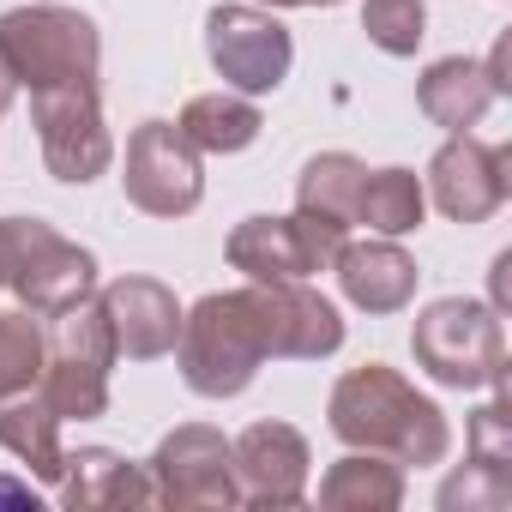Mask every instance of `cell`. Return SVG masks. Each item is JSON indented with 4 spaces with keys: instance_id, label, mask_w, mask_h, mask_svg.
Masks as SVG:
<instances>
[{
    "instance_id": "6da1fadb",
    "label": "cell",
    "mask_w": 512,
    "mask_h": 512,
    "mask_svg": "<svg viewBox=\"0 0 512 512\" xmlns=\"http://www.w3.org/2000/svg\"><path fill=\"white\" fill-rule=\"evenodd\" d=\"M326 428L356 446V452H380L392 464H440L452 452V422L434 398H422L398 368L386 362H362L350 374H338L332 398H326Z\"/></svg>"
},
{
    "instance_id": "7a4b0ae2",
    "label": "cell",
    "mask_w": 512,
    "mask_h": 512,
    "mask_svg": "<svg viewBox=\"0 0 512 512\" xmlns=\"http://www.w3.org/2000/svg\"><path fill=\"white\" fill-rule=\"evenodd\" d=\"M266 362H272V332H266L260 284L199 296L181 314L175 368H181L187 392H199V398H241Z\"/></svg>"
},
{
    "instance_id": "3957f363",
    "label": "cell",
    "mask_w": 512,
    "mask_h": 512,
    "mask_svg": "<svg viewBox=\"0 0 512 512\" xmlns=\"http://www.w3.org/2000/svg\"><path fill=\"white\" fill-rule=\"evenodd\" d=\"M121 362L109 314L97 296H85L79 308L55 314L49 350H43V374H37V398L61 416V422H97L109 410V368Z\"/></svg>"
},
{
    "instance_id": "277c9868",
    "label": "cell",
    "mask_w": 512,
    "mask_h": 512,
    "mask_svg": "<svg viewBox=\"0 0 512 512\" xmlns=\"http://www.w3.org/2000/svg\"><path fill=\"white\" fill-rule=\"evenodd\" d=\"M410 356L416 368L434 380V386H452V392H476V386H494L506 374V332H500V314L488 302H470V296H446V302H428L410 326Z\"/></svg>"
},
{
    "instance_id": "5b68a950",
    "label": "cell",
    "mask_w": 512,
    "mask_h": 512,
    "mask_svg": "<svg viewBox=\"0 0 512 512\" xmlns=\"http://www.w3.org/2000/svg\"><path fill=\"white\" fill-rule=\"evenodd\" d=\"M0 49H7L19 91H49L73 79H97L103 31L79 7H13L0 13Z\"/></svg>"
},
{
    "instance_id": "8992f818",
    "label": "cell",
    "mask_w": 512,
    "mask_h": 512,
    "mask_svg": "<svg viewBox=\"0 0 512 512\" xmlns=\"http://www.w3.org/2000/svg\"><path fill=\"white\" fill-rule=\"evenodd\" d=\"M7 290L19 296L25 314L55 320L97 296V260L37 217H7Z\"/></svg>"
},
{
    "instance_id": "52a82bcc",
    "label": "cell",
    "mask_w": 512,
    "mask_h": 512,
    "mask_svg": "<svg viewBox=\"0 0 512 512\" xmlns=\"http://www.w3.org/2000/svg\"><path fill=\"white\" fill-rule=\"evenodd\" d=\"M31 121H37V145H43V163H49L55 181L91 187L97 175H109L115 139H109V121H103L97 79H73V85L31 91Z\"/></svg>"
},
{
    "instance_id": "ba28073f",
    "label": "cell",
    "mask_w": 512,
    "mask_h": 512,
    "mask_svg": "<svg viewBox=\"0 0 512 512\" xmlns=\"http://www.w3.org/2000/svg\"><path fill=\"white\" fill-rule=\"evenodd\" d=\"M145 470H151L157 506H175V512H223V506H241L235 470H229V440L211 422L169 428L157 440V452L145 458Z\"/></svg>"
},
{
    "instance_id": "9c48e42d",
    "label": "cell",
    "mask_w": 512,
    "mask_h": 512,
    "mask_svg": "<svg viewBox=\"0 0 512 512\" xmlns=\"http://www.w3.org/2000/svg\"><path fill=\"white\" fill-rule=\"evenodd\" d=\"M205 55L217 67V79L241 97H266L290 79L296 43L290 31L266 13V7H211L205 13Z\"/></svg>"
},
{
    "instance_id": "30bf717a",
    "label": "cell",
    "mask_w": 512,
    "mask_h": 512,
    "mask_svg": "<svg viewBox=\"0 0 512 512\" xmlns=\"http://www.w3.org/2000/svg\"><path fill=\"white\" fill-rule=\"evenodd\" d=\"M121 187H127V205H139L145 217H187L205 199V169L175 121H145L127 139Z\"/></svg>"
},
{
    "instance_id": "8fae6325",
    "label": "cell",
    "mask_w": 512,
    "mask_h": 512,
    "mask_svg": "<svg viewBox=\"0 0 512 512\" xmlns=\"http://www.w3.org/2000/svg\"><path fill=\"white\" fill-rule=\"evenodd\" d=\"M512 151L506 145H482V139H470V133H452L440 151H434V163H428V181H422V193L440 205V217H452V223H488L500 205H506V193H512Z\"/></svg>"
},
{
    "instance_id": "7c38bea8",
    "label": "cell",
    "mask_w": 512,
    "mask_h": 512,
    "mask_svg": "<svg viewBox=\"0 0 512 512\" xmlns=\"http://www.w3.org/2000/svg\"><path fill=\"white\" fill-rule=\"evenodd\" d=\"M229 470H235L241 506H302L314 452H308L302 428H290V422H253L229 440Z\"/></svg>"
},
{
    "instance_id": "4fadbf2b",
    "label": "cell",
    "mask_w": 512,
    "mask_h": 512,
    "mask_svg": "<svg viewBox=\"0 0 512 512\" xmlns=\"http://www.w3.org/2000/svg\"><path fill=\"white\" fill-rule=\"evenodd\" d=\"M266 296V332H272V362H326L344 350V314L308 284H260Z\"/></svg>"
},
{
    "instance_id": "5bb4252c",
    "label": "cell",
    "mask_w": 512,
    "mask_h": 512,
    "mask_svg": "<svg viewBox=\"0 0 512 512\" xmlns=\"http://www.w3.org/2000/svg\"><path fill=\"white\" fill-rule=\"evenodd\" d=\"M103 314H109V332H115V350L133 356V362H157L175 350L181 338V302L169 284L157 278H115L97 290Z\"/></svg>"
},
{
    "instance_id": "9a60e30c",
    "label": "cell",
    "mask_w": 512,
    "mask_h": 512,
    "mask_svg": "<svg viewBox=\"0 0 512 512\" xmlns=\"http://www.w3.org/2000/svg\"><path fill=\"white\" fill-rule=\"evenodd\" d=\"M338 290L350 308L362 314H404L416 302V260L392 241V235H368V241H344L338 247Z\"/></svg>"
},
{
    "instance_id": "2e32d148",
    "label": "cell",
    "mask_w": 512,
    "mask_h": 512,
    "mask_svg": "<svg viewBox=\"0 0 512 512\" xmlns=\"http://www.w3.org/2000/svg\"><path fill=\"white\" fill-rule=\"evenodd\" d=\"M223 253H229V266H235L247 284H290V278H314V272H320V260H314L302 223H296V217H272V211L241 217V223L229 229V247H223Z\"/></svg>"
},
{
    "instance_id": "e0dca14e",
    "label": "cell",
    "mask_w": 512,
    "mask_h": 512,
    "mask_svg": "<svg viewBox=\"0 0 512 512\" xmlns=\"http://www.w3.org/2000/svg\"><path fill=\"white\" fill-rule=\"evenodd\" d=\"M61 506L73 512H103V506H157V488H151V470L145 464H127L121 452L109 446H79L67 452V470L55 482Z\"/></svg>"
},
{
    "instance_id": "ac0fdd59",
    "label": "cell",
    "mask_w": 512,
    "mask_h": 512,
    "mask_svg": "<svg viewBox=\"0 0 512 512\" xmlns=\"http://www.w3.org/2000/svg\"><path fill=\"white\" fill-rule=\"evenodd\" d=\"M416 103H422V115H428L434 127H446V133H470V127L500 103V91H494V79H488L482 61L446 55V61H434V67L416 79Z\"/></svg>"
},
{
    "instance_id": "d6986e66",
    "label": "cell",
    "mask_w": 512,
    "mask_h": 512,
    "mask_svg": "<svg viewBox=\"0 0 512 512\" xmlns=\"http://www.w3.org/2000/svg\"><path fill=\"white\" fill-rule=\"evenodd\" d=\"M175 127H181V139L199 157H235V151H247L253 139H260L266 115H260V103L241 97V91H205V97H187Z\"/></svg>"
},
{
    "instance_id": "ffe728a7",
    "label": "cell",
    "mask_w": 512,
    "mask_h": 512,
    "mask_svg": "<svg viewBox=\"0 0 512 512\" xmlns=\"http://www.w3.org/2000/svg\"><path fill=\"white\" fill-rule=\"evenodd\" d=\"M320 506L326 512H398L404 506V464L350 446L320 476Z\"/></svg>"
},
{
    "instance_id": "44dd1931",
    "label": "cell",
    "mask_w": 512,
    "mask_h": 512,
    "mask_svg": "<svg viewBox=\"0 0 512 512\" xmlns=\"http://www.w3.org/2000/svg\"><path fill=\"white\" fill-rule=\"evenodd\" d=\"M0 446H7L37 482H61V470H67V446H61V416L37 398V392H19V398H7L0 404Z\"/></svg>"
},
{
    "instance_id": "7402d4cb",
    "label": "cell",
    "mask_w": 512,
    "mask_h": 512,
    "mask_svg": "<svg viewBox=\"0 0 512 512\" xmlns=\"http://www.w3.org/2000/svg\"><path fill=\"white\" fill-rule=\"evenodd\" d=\"M368 163L350 151H320L302 163L296 175V217L308 223H332V229H356V193H362Z\"/></svg>"
},
{
    "instance_id": "603a6c76",
    "label": "cell",
    "mask_w": 512,
    "mask_h": 512,
    "mask_svg": "<svg viewBox=\"0 0 512 512\" xmlns=\"http://www.w3.org/2000/svg\"><path fill=\"white\" fill-rule=\"evenodd\" d=\"M428 217V193L416 169H368L362 193H356V223H368L374 235H410Z\"/></svg>"
},
{
    "instance_id": "cb8c5ba5",
    "label": "cell",
    "mask_w": 512,
    "mask_h": 512,
    "mask_svg": "<svg viewBox=\"0 0 512 512\" xmlns=\"http://www.w3.org/2000/svg\"><path fill=\"white\" fill-rule=\"evenodd\" d=\"M43 326L37 314L13 308V314H0V404L19 398V392H37V374H43Z\"/></svg>"
},
{
    "instance_id": "d4e9b609",
    "label": "cell",
    "mask_w": 512,
    "mask_h": 512,
    "mask_svg": "<svg viewBox=\"0 0 512 512\" xmlns=\"http://www.w3.org/2000/svg\"><path fill=\"white\" fill-rule=\"evenodd\" d=\"M362 31L380 55L410 61L428 37V7L422 0H362Z\"/></svg>"
},
{
    "instance_id": "484cf974",
    "label": "cell",
    "mask_w": 512,
    "mask_h": 512,
    "mask_svg": "<svg viewBox=\"0 0 512 512\" xmlns=\"http://www.w3.org/2000/svg\"><path fill=\"white\" fill-rule=\"evenodd\" d=\"M512 506V470L494 464H464L440 482V512H506Z\"/></svg>"
},
{
    "instance_id": "4316f807",
    "label": "cell",
    "mask_w": 512,
    "mask_h": 512,
    "mask_svg": "<svg viewBox=\"0 0 512 512\" xmlns=\"http://www.w3.org/2000/svg\"><path fill=\"white\" fill-rule=\"evenodd\" d=\"M470 458L512 470V398H506V374L494 380V398L470 416Z\"/></svg>"
},
{
    "instance_id": "83f0119b",
    "label": "cell",
    "mask_w": 512,
    "mask_h": 512,
    "mask_svg": "<svg viewBox=\"0 0 512 512\" xmlns=\"http://www.w3.org/2000/svg\"><path fill=\"white\" fill-rule=\"evenodd\" d=\"M482 67H488V79H494V91H500V97H512V79H506V37L494 43V55H488Z\"/></svg>"
},
{
    "instance_id": "f1b7e54d",
    "label": "cell",
    "mask_w": 512,
    "mask_h": 512,
    "mask_svg": "<svg viewBox=\"0 0 512 512\" xmlns=\"http://www.w3.org/2000/svg\"><path fill=\"white\" fill-rule=\"evenodd\" d=\"M13 97H19V73H13V61H7V49H0V115L13 109Z\"/></svg>"
},
{
    "instance_id": "f546056e",
    "label": "cell",
    "mask_w": 512,
    "mask_h": 512,
    "mask_svg": "<svg viewBox=\"0 0 512 512\" xmlns=\"http://www.w3.org/2000/svg\"><path fill=\"white\" fill-rule=\"evenodd\" d=\"M253 7H344V0H253Z\"/></svg>"
},
{
    "instance_id": "4dcf8cb0",
    "label": "cell",
    "mask_w": 512,
    "mask_h": 512,
    "mask_svg": "<svg viewBox=\"0 0 512 512\" xmlns=\"http://www.w3.org/2000/svg\"><path fill=\"white\" fill-rule=\"evenodd\" d=\"M0 290H7V217H0Z\"/></svg>"
}]
</instances>
